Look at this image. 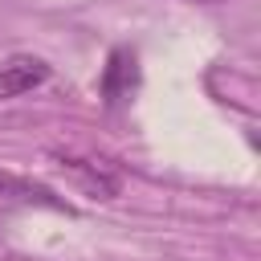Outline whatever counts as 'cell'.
Instances as JSON below:
<instances>
[{
  "mask_svg": "<svg viewBox=\"0 0 261 261\" xmlns=\"http://www.w3.org/2000/svg\"><path fill=\"white\" fill-rule=\"evenodd\" d=\"M57 167L73 179V188L90 200H114L122 192V175L118 167L102 163V159H86V155H57Z\"/></svg>",
  "mask_w": 261,
  "mask_h": 261,
  "instance_id": "obj_1",
  "label": "cell"
},
{
  "mask_svg": "<svg viewBox=\"0 0 261 261\" xmlns=\"http://www.w3.org/2000/svg\"><path fill=\"white\" fill-rule=\"evenodd\" d=\"M49 73H53L49 61L37 57V53H8V57H0V102L4 98H20V94L45 86Z\"/></svg>",
  "mask_w": 261,
  "mask_h": 261,
  "instance_id": "obj_2",
  "label": "cell"
},
{
  "mask_svg": "<svg viewBox=\"0 0 261 261\" xmlns=\"http://www.w3.org/2000/svg\"><path fill=\"white\" fill-rule=\"evenodd\" d=\"M8 208H53V212H65V200L41 179L16 175V171H0V212H8Z\"/></svg>",
  "mask_w": 261,
  "mask_h": 261,
  "instance_id": "obj_3",
  "label": "cell"
},
{
  "mask_svg": "<svg viewBox=\"0 0 261 261\" xmlns=\"http://www.w3.org/2000/svg\"><path fill=\"white\" fill-rule=\"evenodd\" d=\"M135 86H139V61H135V53L130 49H114L106 57V69H102V82H98L106 106H118L122 98H130Z\"/></svg>",
  "mask_w": 261,
  "mask_h": 261,
  "instance_id": "obj_4",
  "label": "cell"
}]
</instances>
